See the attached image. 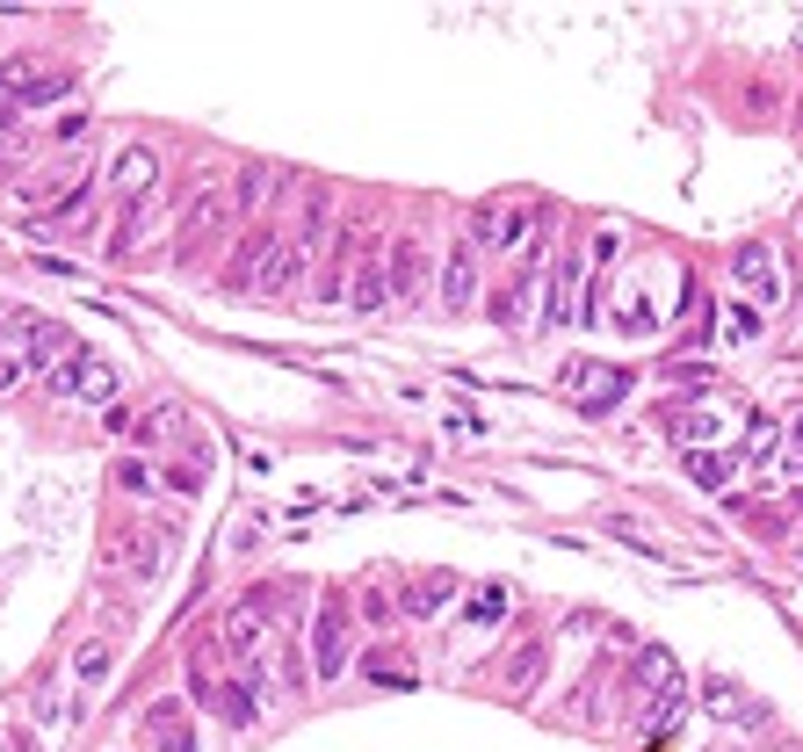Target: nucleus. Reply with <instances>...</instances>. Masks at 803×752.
<instances>
[{
	"label": "nucleus",
	"mask_w": 803,
	"mask_h": 752,
	"mask_svg": "<svg viewBox=\"0 0 803 752\" xmlns=\"http://www.w3.org/2000/svg\"><path fill=\"white\" fill-rule=\"evenodd\" d=\"M789 471H803V413H796V427H789Z\"/></svg>",
	"instance_id": "33"
},
{
	"label": "nucleus",
	"mask_w": 803,
	"mask_h": 752,
	"mask_svg": "<svg viewBox=\"0 0 803 752\" xmlns=\"http://www.w3.org/2000/svg\"><path fill=\"white\" fill-rule=\"evenodd\" d=\"M369 681H384V687H413V665H399V659H369Z\"/></svg>",
	"instance_id": "27"
},
{
	"label": "nucleus",
	"mask_w": 803,
	"mask_h": 752,
	"mask_svg": "<svg viewBox=\"0 0 803 752\" xmlns=\"http://www.w3.org/2000/svg\"><path fill=\"white\" fill-rule=\"evenodd\" d=\"M796 558H803V542H796Z\"/></svg>",
	"instance_id": "35"
},
{
	"label": "nucleus",
	"mask_w": 803,
	"mask_h": 752,
	"mask_svg": "<svg viewBox=\"0 0 803 752\" xmlns=\"http://www.w3.org/2000/svg\"><path fill=\"white\" fill-rule=\"evenodd\" d=\"M710 709H716V717H746V702H738L732 681H710Z\"/></svg>",
	"instance_id": "28"
},
{
	"label": "nucleus",
	"mask_w": 803,
	"mask_h": 752,
	"mask_svg": "<svg viewBox=\"0 0 803 752\" xmlns=\"http://www.w3.org/2000/svg\"><path fill=\"white\" fill-rule=\"evenodd\" d=\"M276 189H282L276 167H246V181H239V211H261V203H268Z\"/></svg>",
	"instance_id": "24"
},
{
	"label": "nucleus",
	"mask_w": 803,
	"mask_h": 752,
	"mask_svg": "<svg viewBox=\"0 0 803 752\" xmlns=\"http://www.w3.org/2000/svg\"><path fill=\"white\" fill-rule=\"evenodd\" d=\"M384 298H391V268L377 254H363V268H355V312H384Z\"/></svg>",
	"instance_id": "19"
},
{
	"label": "nucleus",
	"mask_w": 803,
	"mask_h": 752,
	"mask_svg": "<svg viewBox=\"0 0 803 752\" xmlns=\"http://www.w3.org/2000/svg\"><path fill=\"white\" fill-rule=\"evenodd\" d=\"M66 88H73V72H44V66H30V58L0 66V123H15V116H30V109L58 102Z\"/></svg>",
	"instance_id": "2"
},
{
	"label": "nucleus",
	"mask_w": 803,
	"mask_h": 752,
	"mask_svg": "<svg viewBox=\"0 0 803 752\" xmlns=\"http://www.w3.org/2000/svg\"><path fill=\"white\" fill-rule=\"evenodd\" d=\"M637 695H645V723H651V731H666V723L681 717L688 681H681V659H673L666 644H645V651H637Z\"/></svg>",
	"instance_id": "1"
},
{
	"label": "nucleus",
	"mask_w": 803,
	"mask_h": 752,
	"mask_svg": "<svg viewBox=\"0 0 803 752\" xmlns=\"http://www.w3.org/2000/svg\"><path fill=\"white\" fill-rule=\"evenodd\" d=\"M688 478H695V485H732V456H716V449H688Z\"/></svg>",
	"instance_id": "21"
},
{
	"label": "nucleus",
	"mask_w": 803,
	"mask_h": 752,
	"mask_svg": "<svg viewBox=\"0 0 803 752\" xmlns=\"http://www.w3.org/2000/svg\"><path fill=\"white\" fill-rule=\"evenodd\" d=\"M8 326L22 333V369H44V377H58L73 355V340L52 326V318H8Z\"/></svg>",
	"instance_id": "9"
},
{
	"label": "nucleus",
	"mask_w": 803,
	"mask_h": 752,
	"mask_svg": "<svg viewBox=\"0 0 803 752\" xmlns=\"http://www.w3.org/2000/svg\"><path fill=\"white\" fill-rule=\"evenodd\" d=\"M109 564H116L123 579H138V586H145V579H159V536L145 521H123L116 536H109Z\"/></svg>",
	"instance_id": "7"
},
{
	"label": "nucleus",
	"mask_w": 803,
	"mask_h": 752,
	"mask_svg": "<svg viewBox=\"0 0 803 752\" xmlns=\"http://www.w3.org/2000/svg\"><path fill=\"white\" fill-rule=\"evenodd\" d=\"M579 282H587V261H579V246H572V254H558V276H550V298H543V326H572Z\"/></svg>",
	"instance_id": "13"
},
{
	"label": "nucleus",
	"mask_w": 803,
	"mask_h": 752,
	"mask_svg": "<svg viewBox=\"0 0 803 752\" xmlns=\"http://www.w3.org/2000/svg\"><path fill=\"white\" fill-rule=\"evenodd\" d=\"M341 673H348V608L326 601L312 630V681H341Z\"/></svg>",
	"instance_id": "5"
},
{
	"label": "nucleus",
	"mask_w": 803,
	"mask_h": 752,
	"mask_svg": "<svg viewBox=\"0 0 803 752\" xmlns=\"http://www.w3.org/2000/svg\"><path fill=\"white\" fill-rule=\"evenodd\" d=\"M145 738H153L159 752H196V731H189V717H181V702H159L153 717H145Z\"/></svg>",
	"instance_id": "16"
},
{
	"label": "nucleus",
	"mask_w": 803,
	"mask_h": 752,
	"mask_svg": "<svg viewBox=\"0 0 803 752\" xmlns=\"http://www.w3.org/2000/svg\"><path fill=\"white\" fill-rule=\"evenodd\" d=\"M572 399L587 405V413H609V405L629 399V377L623 369H601V362H579L572 369Z\"/></svg>",
	"instance_id": "12"
},
{
	"label": "nucleus",
	"mask_w": 803,
	"mask_h": 752,
	"mask_svg": "<svg viewBox=\"0 0 803 752\" xmlns=\"http://www.w3.org/2000/svg\"><path fill=\"white\" fill-rule=\"evenodd\" d=\"M276 254H282V232H276V225H246L239 254L225 261V290H239V298H261V282H268V268H276Z\"/></svg>",
	"instance_id": "3"
},
{
	"label": "nucleus",
	"mask_w": 803,
	"mask_h": 752,
	"mask_svg": "<svg viewBox=\"0 0 803 752\" xmlns=\"http://www.w3.org/2000/svg\"><path fill=\"white\" fill-rule=\"evenodd\" d=\"M15 384H22V355L0 348V391H15Z\"/></svg>",
	"instance_id": "31"
},
{
	"label": "nucleus",
	"mask_w": 803,
	"mask_h": 752,
	"mask_svg": "<svg viewBox=\"0 0 803 752\" xmlns=\"http://www.w3.org/2000/svg\"><path fill=\"white\" fill-rule=\"evenodd\" d=\"M500 615H506V586H478L471 608H464V622H471V630H492Z\"/></svg>",
	"instance_id": "23"
},
{
	"label": "nucleus",
	"mask_w": 803,
	"mask_h": 752,
	"mask_svg": "<svg viewBox=\"0 0 803 752\" xmlns=\"http://www.w3.org/2000/svg\"><path fill=\"white\" fill-rule=\"evenodd\" d=\"M116 478H123V492H153V471H145V463H123Z\"/></svg>",
	"instance_id": "32"
},
{
	"label": "nucleus",
	"mask_w": 803,
	"mask_h": 752,
	"mask_svg": "<svg viewBox=\"0 0 803 752\" xmlns=\"http://www.w3.org/2000/svg\"><path fill=\"white\" fill-rule=\"evenodd\" d=\"M471 298H478V261H471V246H456L449 268H442V304L449 312H471Z\"/></svg>",
	"instance_id": "17"
},
{
	"label": "nucleus",
	"mask_w": 803,
	"mask_h": 752,
	"mask_svg": "<svg viewBox=\"0 0 803 752\" xmlns=\"http://www.w3.org/2000/svg\"><path fill=\"white\" fill-rule=\"evenodd\" d=\"M210 709H218L232 731H246V723L261 717V681H246V673H225V681H218V695H210Z\"/></svg>",
	"instance_id": "15"
},
{
	"label": "nucleus",
	"mask_w": 803,
	"mask_h": 752,
	"mask_svg": "<svg viewBox=\"0 0 803 752\" xmlns=\"http://www.w3.org/2000/svg\"><path fill=\"white\" fill-rule=\"evenodd\" d=\"M752 333H760V312H752V304H738V312L724 318V340H752Z\"/></svg>",
	"instance_id": "29"
},
{
	"label": "nucleus",
	"mask_w": 803,
	"mask_h": 752,
	"mask_svg": "<svg viewBox=\"0 0 803 752\" xmlns=\"http://www.w3.org/2000/svg\"><path fill=\"white\" fill-rule=\"evenodd\" d=\"M420 282H427V276H420V239L405 232V239L391 246V298L413 304V298H420Z\"/></svg>",
	"instance_id": "18"
},
{
	"label": "nucleus",
	"mask_w": 803,
	"mask_h": 752,
	"mask_svg": "<svg viewBox=\"0 0 803 752\" xmlns=\"http://www.w3.org/2000/svg\"><path fill=\"white\" fill-rule=\"evenodd\" d=\"M109 189L131 195V203H145V195L159 189V153H153V145H123L116 167H109Z\"/></svg>",
	"instance_id": "11"
},
{
	"label": "nucleus",
	"mask_w": 803,
	"mask_h": 752,
	"mask_svg": "<svg viewBox=\"0 0 803 752\" xmlns=\"http://www.w3.org/2000/svg\"><path fill=\"white\" fill-rule=\"evenodd\" d=\"M506 681H514V695H528V687H536V681H543V644H528V651H522V659L506 665Z\"/></svg>",
	"instance_id": "26"
},
{
	"label": "nucleus",
	"mask_w": 803,
	"mask_h": 752,
	"mask_svg": "<svg viewBox=\"0 0 803 752\" xmlns=\"http://www.w3.org/2000/svg\"><path fill=\"white\" fill-rule=\"evenodd\" d=\"M363 615H369V622H391V615H399V601H391V594H363Z\"/></svg>",
	"instance_id": "30"
},
{
	"label": "nucleus",
	"mask_w": 803,
	"mask_h": 752,
	"mask_svg": "<svg viewBox=\"0 0 803 752\" xmlns=\"http://www.w3.org/2000/svg\"><path fill=\"white\" fill-rule=\"evenodd\" d=\"M58 399H88V405H116V369L102 362V355H73L66 369L52 377Z\"/></svg>",
	"instance_id": "6"
},
{
	"label": "nucleus",
	"mask_w": 803,
	"mask_h": 752,
	"mask_svg": "<svg viewBox=\"0 0 803 752\" xmlns=\"http://www.w3.org/2000/svg\"><path fill=\"white\" fill-rule=\"evenodd\" d=\"M73 673H80L88 687H102L109 681V637H88V644L73 651Z\"/></svg>",
	"instance_id": "22"
},
{
	"label": "nucleus",
	"mask_w": 803,
	"mask_h": 752,
	"mask_svg": "<svg viewBox=\"0 0 803 752\" xmlns=\"http://www.w3.org/2000/svg\"><path fill=\"white\" fill-rule=\"evenodd\" d=\"M774 441H782V427H774V420H752L746 427V463H752V471H768V463H774Z\"/></svg>",
	"instance_id": "25"
},
{
	"label": "nucleus",
	"mask_w": 803,
	"mask_h": 752,
	"mask_svg": "<svg viewBox=\"0 0 803 752\" xmlns=\"http://www.w3.org/2000/svg\"><path fill=\"white\" fill-rule=\"evenodd\" d=\"M225 217H232V195L218 189V181H203V189L189 195V211H181V225H175V232H181V254H189V246H203L210 232L225 225Z\"/></svg>",
	"instance_id": "10"
},
{
	"label": "nucleus",
	"mask_w": 803,
	"mask_h": 752,
	"mask_svg": "<svg viewBox=\"0 0 803 752\" xmlns=\"http://www.w3.org/2000/svg\"><path fill=\"white\" fill-rule=\"evenodd\" d=\"M732 276H738V290L752 298V312H768V304L782 298V268H774V254H768L760 239H752V246H738V254H732Z\"/></svg>",
	"instance_id": "8"
},
{
	"label": "nucleus",
	"mask_w": 803,
	"mask_h": 752,
	"mask_svg": "<svg viewBox=\"0 0 803 752\" xmlns=\"http://www.w3.org/2000/svg\"><path fill=\"white\" fill-rule=\"evenodd\" d=\"M449 594H456V579H449V572H427V579H413V586H405V601H399V608L420 622V615H435Z\"/></svg>",
	"instance_id": "20"
},
{
	"label": "nucleus",
	"mask_w": 803,
	"mask_h": 752,
	"mask_svg": "<svg viewBox=\"0 0 803 752\" xmlns=\"http://www.w3.org/2000/svg\"><path fill=\"white\" fill-rule=\"evenodd\" d=\"M326 225H333V189L319 181V189L304 195V217H298V232H290V254H298L304 268H312V254L326 246Z\"/></svg>",
	"instance_id": "14"
},
{
	"label": "nucleus",
	"mask_w": 803,
	"mask_h": 752,
	"mask_svg": "<svg viewBox=\"0 0 803 752\" xmlns=\"http://www.w3.org/2000/svg\"><path fill=\"white\" fill-rule=\"evenodd\" d=\"M528 225H536V203H522V195H500V203H486L478 211V246H492V254H506V246H522Z\"/></svg>",
	"instance_id": "4"
},
{
	"label": "nucleus",
	"mask_w": 803,
	"mask_h": 752,
	"mask_svg": "<svg viewBox=\"0 0 803 752\" xmlns=\"http://www.w3.org/2000/svg\"><path fill=\"white\" fill-rule=\"evenodd\" d=\"M8 175H15V153H0V181H8Z\"/></svg>",
	"instance_id": "34"
}]
</instances>
